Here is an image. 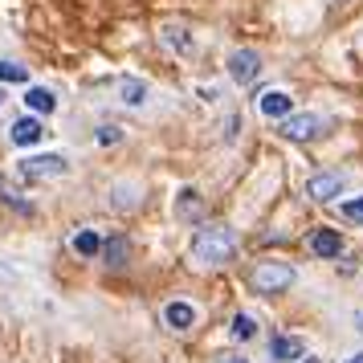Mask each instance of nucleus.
Here are the masks:
<instances>
[{"label":"nucleus","instance_id":"obj_16","mask_svg":"<svg viewBox=\"0 0 363 363\" xmlns=\"http://www.w3.org/2000/svg\"><path fill=\"white\" fill-rule=\"evenodd\" d=\"M176 216H184V220H196L200 216V196L188 188V192H180V200H176Z\"/></svg>","mask_w":363,"mask_h":363},{"label":"nucleus","instance_id":"obj_11","mask_svg":"<svg viewBox=\"0 0 363 363\" xmlns=\"http://www.w3.org/2000/svg\"><path fill=\"white\" fill-rule=\"evenodd\" d=\"M164 323H167L172 330H188L192 323H196V311H192L188 302H172V306L164 311Z\"/></svg>","mask_w":363,"mask_h":363},{"label":"nucleus","instance_id":"obj_13","mask_svg":"<svg viewBox=\"0 0 363 363\" xmlns=\"http://www.w3.org/2000/svg\"><path fill=\"white\" fill-rule=\"evenodd\" d=\"M118 94L127 106H143L147 102V86L139 82V78H118Z\"/></svg>","mask_w":363,"mask_h":363},{"label":"nucleus","instance_id":"obj_22","mask_svg":"<svg viewBox=\"0 0 363 363\" xmlns=\"http://www.w3.org/2000/svg\"><path fill=\"white\" fill-rule=\"evenodd\" d=\"M302 363H323V359H314V355H302Z\"/></svg>","mask_w":363,"mask_h":363},{"label":"nucleus","instance_id":"obj_2","mask_svg":"<svg viewBox=\"0 0 363 363\" xmlns=\"http://www.w3.org/2000/svg\"><path fill=\"white\" fill-rule=\"evenodd\" d=\"M294 281H298V274L281 262H262L253 269V286H257L262 294H281V290H290Z\"/></svg>","mask_w":363,"mask_h":363},{"label":"nucleus","instance_id":"obj_9","mask_svg":"<svg viewBox=\"0 0 363 363\" xmlns=\"http://www.w3.org/2000/svg\"><path fill=\"white\" fill-rule=\"evenodd\" d=\"M257 106H262L265 118H286V115H294V106H290V94H286V90H265Z\"/></svg>","mask_w":363,"mask_h":363},{"label":"nucleus","instance_id":"obj_1","mask_svg":"<svg viewBox=\"0 0 363 363\" xmlns=\"http://www.w3.org/2000/svg\"><path fill=\"white\" fill-rule=\"evenodd\" d=\"M192 257L200 265H229L237 257V233L229 225H204L192 237Z\"/></svg>","mask_w":363,"mask_h":363},{"label":"nucleus","instance_id":"obj_23","mask_svg":"<svg viewBox=\"0 0 363 363\" xmlns=\"http://www.w3.org/2000/svg\"><path fill=\"white\" fill-rule=\"evenodd\" d=\"M347 363H363V355H355V359H347Z\"/></svg>","mask_w":363,"mask_h":363},{"label":"nucleus","instance_id":"obj_21","mask_svg":"<svg viewBox=\"0 0 363 363\" xmlns=\"http://www.w3.org/2000/svg\"><path fill=\"white\" fill-rule=\"evenodd\" d=\"M118 139H123V135H118L115 127H102L99 131V143H118Z\"/></svg>","mask_w":363,"mask_h":363},{"label":"nucleus","instance_id":"obj_18","mask_svg":"<svg viewBox=\"0 0 363 363\" xmlns=\"http://www.w3.org/2000/svg\"><path fill=\"white\" fill-rule=\"evenodd\" d=\"M102 249H106V262H111V265H123V262H127V241H123V237L106 241Z\"/></svg>","mask_w":363,"mask_h":363},{"label":"nucleus","instance_id":"obj_10","mask_svg":"<svg viewBox=\"0 0 363 363\" xmlns=\"http://www.w3.org/2000/svg\"><path fill=\"white\" fill-rule=\"evenodd\" d=\"M41 131H45V127H41L33 115H25V118L13 123V143H17V147H33L37 139H41Z\"/></svg>","mask_w":363,"mask_h":363},{"label":"nucleus","instance_id":"obj_14","mask_svg":"<svg viewBox=\"0 0 363 363\" xmlns=\"http://www.w3.org/2000/svg\"><path fill=\"white\" fill-rule=\"evenodd\" d=\"M25 102H29V111H33V115H50L53 106H57V99H53L45 86H33V90L25 94Z\"/></svg>","mask_w":363,"mask_h":363},{"label":"nucleus","instance_id":"obj_12","mask_svg":"<svg viewBox=\"0 0 363 363\" xmlns=\"http://www.w3.org/2000/svg\"><path fill=\"white\" fill-rule=\"evenodd\" d=\"M160 41H164L167 50H180V53L192 50V37H188L184 25H164V29H160Z\"/></svg>","mask_w":363,"mask_h":363},{"label":"nucleus","instance_id":"obj_5","mask_svg":"<svg viewBox=\"0 0 363 363\" xmlns=\"http://www.w3.org/2000/svg\"><path fill=\"white\" fill-rule=\"evenodd\" d=\"M343 176L339 172H323V176H314V180H306V196L318 200V204H327V200H335L339 192H343Z\"/></svg>","mask_w":363,"mask_h":363},{"label":"nucleus","instance_id":"obj_3","mask_svg":"<svg viewBox=\"0 0 363 363\" xmlns=\"http://www.w3.org/2000/svg\"><path fill=\"white\" fill-rule=\"evenodd\" d=\"M66 155H33V160H21V180L29 184H41V180H53V176H66Z\"/></svg>","mask_w":363,"mask_h":363},{"label":"nucleus","instance_id":"obj_15","mask_svg":"<svg viewBox=\"0 0 363 363\" xmlns=\"http://www.w3.org/2000/svg\"><path fill=\"white\" fill-rule=\"evenodd\" d=\"M102 249V241H99V233H90V229H82V233H74V253L78 257H94Z\"/></svg>","mask_w":363,"mask_h":363},{"label":"nucleus","instance_id":"obj_7","mask_svg":"<svg viewBox=\"0 0 363 363\" xmlns=\"http://www.w3.org/2000/svg\"><path fill=\"white\" fill-rule=\"evenodd\" d=\"M311 253L314 257H339V253H343V237L335 229H314L311 233Z\"/></svg>","mask_w":363,"mask_h":363},{"label":"nucleus","instance_id":"obj_8","mask_svg":"<svg viewBox=\"0 0 363 363\" xmlns=\"http://www.w3.org/2000/svg\"><path fill=\"white\" fill-rule=\"evenodd\" d=\"M269 355L281 359V363H294V359L306 355V347H302V339H294V335H274V339H269Z\"/></svg>","mask_w":363,"mask_h":363},{"label":"nucleus","instance_id":"obj_17","mask_svg":"<svg viewBox=\"0 0 363 363\" xmlns=\"http://www.w3.org/2000/svg\"><path fill=\"white\" fill-rule=\"evenodd\" d=\"M229 335L237 339V343H249V339L257 335V323H253L249 314H237V318H233V327H229Z\"/></svg>","mask_w":363,"mask_h":363},{"label":"nucleus","instance_id":"obj_19","mask_svg":"<svg viewBox=\"0 0 363 363\" xmlns=\"http://www.w3.org/2000/svg\"><path fill=\"white\" fill-rule=\"evenodd\" d=\"M29 74H25V66H17V62H0V82H25Z\"/></svg>","mask_w":363,"mask_h":363},{"label":"nucleus","instance_id":"obj_24","mask_svg":"<svg viewBox=\"0 0 363 363\" xmlns=\"http://www.w3.org/2000/svg\"><path fill=\"white\" fill-rule=\"evenodd\" d=\"M0 102H4V94H0Z\"/></svg>","mask_w":363,"mask_h":363},{"label":"nucleus","instance_id":"obj_20","mask_svg":"<svg viewBox=\"0 0 363 363\" xmlns=\"http://www.w3.org/2000/svg\"><path fill=\"white\" fill-rule=\"evenodd\" d=\"M339 213H343L347 220H355V225H363V196H355V200H343V204H339Z\"/></svg>","mask_w":363,"mask_h":363},{"label":"nucleus","instance_id":"obj_4","mask_svg":"<svg viewBox=\"0 0 363 363\" xmlns=\"http://www.w3.org/2000/svg\"><path fill=\"white\" fill-rule=\"evenodd\" d=\"M286 139H298V143H306V139H314V135L323 131V118L318 115H286L278 127Z\"/></svg>","mask_w":363,"mask_h":363},{"label":"nucleus","instance_id":"obj_6","mask_svg":"<svg viewBox=\"0 0 363 363\" xmlns=\"http://www.w3.org/2000/svg\"><path fill=\"white\" fill-rule=\"evenodd\" d=\"M229 74H233V82H253V78H257V74H262V57H257V53L253 50H237L229 57Z\"/></svg>","mask_w":363,"mask_h":363}]
</instances>
